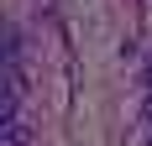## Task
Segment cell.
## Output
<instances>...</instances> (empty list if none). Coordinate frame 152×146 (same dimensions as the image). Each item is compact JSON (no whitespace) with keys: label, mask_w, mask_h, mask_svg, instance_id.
Segmentation results:
<instances>
[{"label":"cell","mask_w":152,"mask_h":146,"mask_svg":"<svg viewBox=\"0 0 152 146\" xmlns=\"http://www.w3.org/2000/svg\"><path fill=\"white\" fill-rule=\"evenodd\" d=\"M26 120H11V125H5V141H11V146H26Z\"/></svg>","instance_id":"1"},{"label":"cell","mask_w":152,"mask_h":146,"mask_svg":"<svg viewBox=\"0 0 152 146\" xmlns=\"http://www.w3.org/2000/svg\"><path fill=\"white\" fill-rule=\"evenodd\" d=\"M142 136H147V146H152V94L142 99Z\"/></svg>","instance_id":"2"},{"label":"cell","mask_w":152,"mask_h":146,"mask_svg":"<svg viewBox=\"0 0 152 146\" xmlns=\"http://www.w3.org/2000/svg\"><path fill=\"white\" fill-rule=\"evenodd\" d=\"M147 94H152V63H147Z\"/></svg>","instance_id":"3"}]
</instances>
